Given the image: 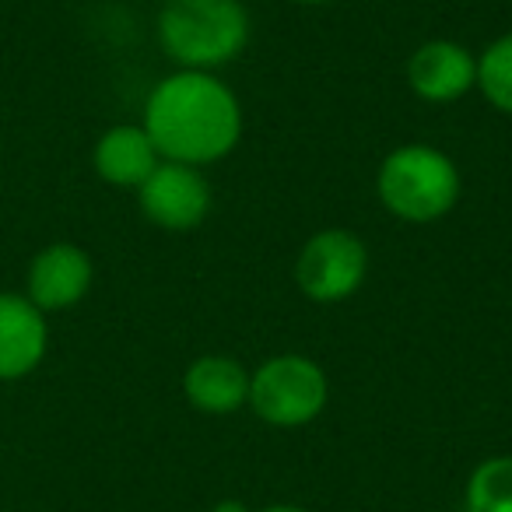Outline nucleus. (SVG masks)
Segmentation results:
<instances>
[{
	"label": "nucleus",
	"mask_w": 512,
	"mask_h": 512,
	"mask_svg": "<svg viewBox=\"0 0 512 512\" xmlns=\"http://www.w3.org/2000/svg\"><path fill=\"white\" fill-rule=\"evenodd\" d=\"M141 127L162 162L200 169L235 151L242 137V106L214 74L176 71L151 88Z\"/></svg>",
	"instance_id": "1"
},
{
	"label": "nucleus",
	"mask_w": 512,
	"mask_h": 512,
	"mask_svg": "<svg viewBox=\"0 0 512 512\" xmlns=\"http://www.w3.org/2000/svg\"><path fill=\"white\" fill-rule=\"evenodd\" d=\"M249 43V11L242 0H165L158 11V46L179 71L232 64Z\"/></svg>",
	"instance_id": "2"
},
{
	"label": "nucleus",
	"mask_w": 512,
	"mask_h": 512,
	"mask_svg": "<svg viewBox=\"0 0 512 512\" xmlns=\"http://www.w3.org/2000/svg\"><path fill=\"white\" fill-rule=\"evenodd\" d=\"M460 169L432 144H400L376 172V197L407 225H432L460 200Z\"/></svg>",
	"instance_id": "3"
},
{
	"label": "nucleus",
	"mask_w": 512,
	"mask_h": 512,
	"mask_svg": "<svg viewBox=\"0 0 512 512\" xmlns=\"http://www.w3.org/2000/svg\"><path fill=\"white\" fill-rule=\"evenodd\" d=\"M327 397V372L306 355H274L249 372L246 404L274 428H302L316 421L327 407Z\"/></svg>",
	"instance_id": "4"
},
{
	"label": "nucleus",
	"mask_w": 512,
	"mask_h": 512,
	"mask_svg": "<svg viewBox=\"0 0 512 512\" xmlns=\"http://www.w3.org/2000/svg\"><path fill=\"white\" fill-rule=\"evenodd\" d=\"M369 249L348 228H323L302 242L295 256V285L316 306H334L362 288Z\"/></svg>",
	"instance_id": "5"
},
{
	"label": "nucleus",
	"mask_w": 512,
	"mask_h": 512,
	"mask_svg": "<svg viewBox=\"0 0 512 512\" xmlns=\"http://www.w3.org/2000/svg\"><path fill=\"white\" fill-rule=\"evenodd\" d=\"M141 214L165 232H190L211 211V186L193 165L158 162L155 172L137 186Z\"/></svg>",
	"instance_id": "6"
},
{
	"label": "nucleus",
	"mask_w": 512,
	"mask_h": 512,
	"mask_svg": "<svg viewBox=\"0 0 512 512\" xmlns=\"http://www.w3.org/2000/svg\"><path fill=\"white\" fill-rule=\"evenodd\" d=\"M95 264L92 256L74 242H50L43 246L29 264L25 278V295L36 309L50 313H67L81 306L85 295L92 292Z\"/></svg>",
	"instance_id": "7"
},
{
	"label": "nucleus",
	"mask_w": 512,
	"mask_h": 512,
	"mask_svg": "<svg viewBox=\"0 0 512 512\" xmlns=\"http://www.w3.org/2000/svg\"><path fill=\"white\" fill-rule=\"evenodd\" d=\"M404 74L421 102L446 106L477 88V57L453 39H428L407 57Z\"/></svg>",
	"instance_id": "8"
},
{
	"label": "nucleus",
	"mask_w": 512,
	"mask_h": 512,
	"mask_svg": "<svg viewBox=\"0 0 512 512\" xmlns=\"http://www.w3.org/2000/svg\"><path fill=\"white\" fill-rule=\"evenodd\" d=\"M50 351L46 313L29 302V295L0 292V383H18L43 365Z\"/></svg>",
	"instance_id": "9"
},
{
	"label": "nucleus",
	"mask_w": 512,
	"mask_h": 512,
	"mask_svg": "<svg viewBox=\"0 0 512 512\" xmlns=\"http://www.w3.org/2000/svg\"><path fill=\"white\" fill-rule=\"evenodd\" d=\"M158 162H162V155L155 151L141 123H116L95 141L92 151V165L102 183L123 186V190H137L155 172Z\"/></svg>",
	"instance_id": "10"
},
{
	"label": "nucleus",
	"mask_w": 512,
	"mask_h": 512,
	"mask_svg": "<svg viewBox=\"0 0 512 512\" xmlns=\"http://www.w3.org/2000/svg\"><path fill=\"white\" fill-rule=\"evenodd\" d=\"M183 393L200 414H232L249 400V372L228 355H200L183 372Z\"/></svg>",
	"instance_id": "11"
},
{
	"label": "nucleus",
	"mask_w": 512,
	"mask_h": 512,
	"mask_svg": "<svg viewBox=\"0 0 512 512\" xmlns=\"http://www.w3.org/2000/svg\"><path fill=\"white\" fill-rule=\"evenodd\" d=\"M467 512H512V456L477 463L463 491Z\"/></svg>",
	"instance_id": "12"
},
{
	"label": "nucleus",
	"mask_w": 512,
	"mask_h": 512,
	"mask_svg": "<svg viewBox=\"0 0 512 512\" xmlns=\"http://www.w3.org/2000/svg\"><path fill=\"white\" fill-rule=\"evenodd\" d=\"M477 92L491 109L512 116V32L488 43L477 57Z\"/></svg>",
	"instance_id": "13"
},
{
	"label": "nucleus",
	"mask_w": 512,
	"mask_h": 512,
	"mask_svg": "<svg viewBox=\"0 0 512 512\" xmlns=\"http://www.w3.org/2000/svg\"><path fill=\"white\" fill-rule=\"evenodd\" d=\"M211 512H249V509L242 502H235V498H225V502H218Z\"/></svg>",
	"instance_id": "14"
},
{
	"label": "nucleus",
	"mask_w": 512,
	"mask_h": 512,
	"mask_svg": "<svg viewBox=\"0 0 512 512\" xmlns=\"http://www.w3.org/2000/svg\"><path fill=\"white\" fill-rule=\"evenodd\" d=\"M260 512H309V509H302V505H288V502H278V505H267V509H260Z\"/></svg>",
	"instance_id": "15"
},
{
	"label": "nucleus",
	"mask_w": 512,
	"mask_h": 512,
	"mask_svg": "<svg viewBox=\"0 0 512 512\" xmlns=\"http://www.w3.org/2000/svg\"><path fill=\"white\" fill-rule=\"evenodd\" d=\"M295 4H309V8H316V4H330V0H295Z\"/></svg>",
	"instance_id": "16"
}]
</instances>
